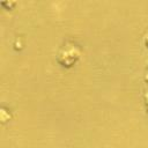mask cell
<instances>
[{
    "label": "cell",
    "instance_id": "cell-2",
    "mask_svg": "<svg viewBox=\"0 0 148 148\" xmlns=\"http://www.w3.org/2000/svg\"><path fill=\"white\" fill-rule=\"evenodd\" d=\"M145 103H146V108H147V111H148V91L145 94Z\"/></svg>",
    "mask_w": 148,
    "mask_h": 148
},
{
    "label": "cell",
    "instance_id": "cell-1",
    "mask_svg": "<svg viewBox=\"0 0 148 148\" xmlns=\"http://www.w3.org/2000/svg\"><path fill=\"white\" fill-rule=\"evenodd\" d=\"M80 54H81L80 49L76 45L67 43L66 45H64L60 49L57 59H58V62L61 64L62 66L71 67V66H73L79 60Z\"/></svg>",
    "mask_w": 148,
    "mask_h": 148
},
{
    "label": "cell",
    "instance_id": "cell-3",
    "mask_svg": "<svg viewBox=\"0 0 148 148\" xmlns=\"http://www.w3.org/2000/svg\"><path fill=\"white\" fill-rule=\"evenodd\" d=\"M145 43H146V45H148V34H147L146 37H145Z\"/></svg>",
    "mask_w": 148,
    "mask_h": 148
}]
</instances>
